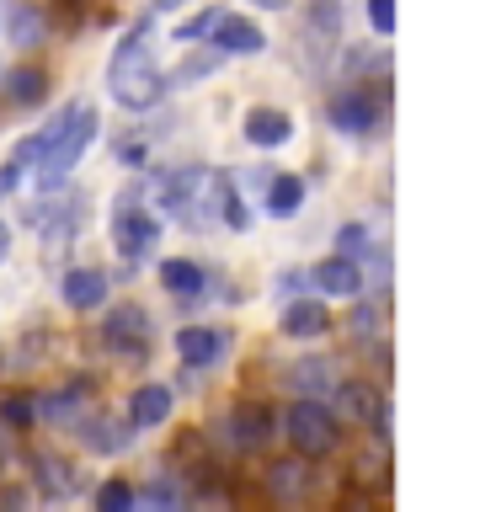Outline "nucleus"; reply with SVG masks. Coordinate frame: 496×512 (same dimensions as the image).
<instances>
[{
    "mask_svg": "<svg viewBox=\"0 0 496 512\" xmlns=\"http://www.w3.org/2000/svg\"><path fill=\"white\" fill-rule=\"evenodd\" d=\"M107 91H112V102H123L128 112L155 107V96L166 91V80H160V70H155V54H150V43H144V32H134V38L118 43V54H112V64H107Z\"/></svg>",
    "mask_w": 496,
    "mask_h": 512,
    "instance_id": "nucleus-1",
    "label": "nucleus"
},
{
    "mask_svg": "<svg viewBox=\"0 0 496 512\" xmlns=\"http://www.w3.org/2000/svg\"><path fill=\"white\" fill-rule=\"evenodd\" d=\"M91 139H96V112L91 107H64L59 112V134L48 139V150L38 160V182L43 187H59L64 176L75 171V160L86 155Z\"/></svg>",
    "mask_w": 496,
    "mask_h": 512,
    "instance_id": "nucleus-2",
    "label": "nucleus"
},
{
    "mask_svg": "<svg viewBox=\"0 0 496 512\" xmlns=\"http://www.w3.org/2000/svg\"><path fill=\"white\" fill-rule=\"evenodd\" d=\"M283 432H288V443H294L299 459H326L336 448V416H331V406H320V400H294L283 416Z\"/></svg>",
    "mask_w": 496,
    "mask_h": 512,
    "instance_id": "nucleus-3",
    "label": "nucleus"
},
{
    "mask_svg": "<svg viewBox=\"0 0 496 512\" xmlns=\"http://www.w3.org/2000/svg\"><path fill=\"white\" fill-rule=\"evenodd\" d=\"M112 240H118L123 256H150L160 240V219L144 214V208H123V214H112Z\"/></svg>",
    "mask_w": 496,
    "mask_h": 512,
    "instance_id": "nucleus-4",
    "label": "nucleus"
},
{
    "mask_svg": "<svg viewBox=\"0 0 496 512\" xmlns=\"http://www.w3.org/2000/svg\"><path fill=\"white\" fill-rule=\"evenodd\" d=\"M208 38H214V54H246L251 59V54H262V48H267L262 27L246 22V16H219Z\"/></svg>",
    "mask_w": 496,
    "mask_h": 512,
    "instance_id": "nucleus-5",
    "label": "nucleus"
},
{
    "mask_svg": "<svg viewBox=\"0 0 496 512\" xmlns=\"http://www.w3.org/2000/svg\"><path fill=\"white\" fill-rule=\"evenodd\" d=\"M102 336H107L112 347L139 352L144 342H150V315H144L139 304H112V315L102 320Z\"/></svg>",
    "mask_w": 496,
    "mask_h": 512,
    "instance_id": "nucleus-6",
    "label": "nucleus"
},
{
    "mask_svg": "<svg viewBox=\"0 0 496 512\" xmlns=\"http://www.w3.org/2000/svg\"><path fill=\"white\" fill-rule=\"evenodd\" d=\"M230 422H235V443L240 448H262L272 438V427H278V416H272L267 400H240Z\"/></svg>",
    "mask_w": 496,
    "mask_h": 512,
    "instance_id": "nucleus-7",
    "label": "nucleus"
},
{
    "mask_svg": "<svg viewBox=\"0 0 496 512\" xmlns=\"http://www.w3.org/2000/svg\"><path fill=\"white\" fill-rule=\"evenodd\" d=\"M288 134H294V118L283 107H251L246 112V139L256 150H278V144H288Z\"/></svg>",
    "mask_w": 496,
    "mask_h": 512,
    "instance_id": "nucleus-8",
    "label": "nucleus"
},
{
    "mask_svg": "<svg viewBox=\"0 0 496 512\" xmlns=\"http://www.w3.org/2000/svg\"><path fill=\"white\" fill-rule=\"evenodd\" d=\"M315 288L320 294H331V299H352L363 288V272L352 256H326V262L315 267Z\"/></svg>",
    "mask_w": 496,
    "mask_h": 512,
    "instance_id": "nucleus-9",
    "label": "nucleus"
},
{
    "mask_svg": "<svg viewBox=\"0 0 496 512\" xmlns=\"http://www.w3.org/2000/svg\"><path fill=\"white\" fill-rule=\"evenodd\" d=\"M59 294L70 310H96V304L107 299V278L102 272H91V267H70L64 272V283H59Z\"/></svg>",
    "mask_w": 496,
    "mask_h": 512,
    "instance_id": "nucleus-10",
    "label": "nucleus"
},
{
    "mask_svg": "<svg viewBox=\"0 0 496 512\" xmlns=\"http://www.w3.org/2000/svg\"><path fill=\"white\" fill-rule=\"evenodd\" d=\"M171 384H139L134 400H128V422L134 427H160L171 416Z\"/></svg>",
    "mask_w": 496,
    "mask_h": 512,
    "instance_id": "nucleus-11",
    "label": "nucleus"
},
{
    "mask_svg": "<svg viewBox=\"0 0 496 512\" xmlns=\"http://www.w3.org/2000/svg\"><path fill=\"white\" fill-rule=\"evenodd\" d=\"M326 112H331V123L342 128V134H368V123H374V102H368V91H336Z\"/></svg>",
    "mask_w": 496,
    "mask_h": 512,
    "instance_id": "nucleus-12",
    "label": "nucleus"
},
{
    "mask_svg": "<svg viewBox=\"0 0 496 512\" xmlns=\"http://www.w3.org/2000/svg\"><path fill=\"white\" fill-rule=\"evenodd\" d=\"M176 352H182V363L187 368H208L224 352V336L219 331H208V326H187L182 336H176Z\"/></svg>",
    "mask_w": 496,
    "mask_h": 512,
    "instance_id": "nucleus-13",
    "label": "nucleus"
},
{
    "mask_svg": "<svg viewBox=\"0 0 496 512\" xmlns=\"http://www.w3.org/2000/svg\"><path fill=\"white\" fill-rule=\"evenodd\" d=\"M331 326V310H326V299H294L283 310V331L288 336H320Z\"/></svg>",
    "mask_w": 496,
    "mask_h": 512,
    "instance_id": "nucleus-14",
    "label": "nucleus"
},
{
    "mask_svg": "<svg viewBox=\"0 0 496 512\" xmlns=\"http://www.w3.org/2000/svg\"><path fill=\"white\" fill-rule=\"evenodd\" d=\"M6 32H11L16 48H38L43 32H48V16L38 6H27V0H16V6L6 11Z\"/></svg>",
    "mask_w": 496,
    "mask_h": 512,
    "instance_id": "nucleus-15",
    "label": "nucleus"
},
{
    "mask_svg": "<svg viewBox=\"0 0 496 512\" xmlns=\"http://www.w3.org/2000/svg\"><path fill=\"white\" fill-rule=\"evenodd\" d=\"M160 283H166L176 299H198L203 294V267L198 262H166L160 267Z\"/></svg>",
    "mask_w": 496,
    "mask_h": 512,
    "instance_id": "nucleus-16",
    "label": "nucleus"
},
{
    "mask_svg": "<svg viewBox=\"0 0 496 512\" xmlns=\"http://www.w3.org/2000/svg\"><path fill=\"white\" fill-rule=\"evenodd\" d=\"M368 411H379V400L368 384H336V411L331 416H352V422H368Z\"/></svg>",
    "mask_w": 496,
    "mask_h": 512,
    "instance_id": "nucleus-17",
    "label": "nucleus"
},
{
    "mask_svg": "<svg viewBox=\"0 0 496 512\" xmlns=\"http://www.w3.org/2000/svg\"><path fill=\"white\" fill-rule=\"evenodd\" d=\"M299 203H304V182H299V176H272V182H267V208L278 219L299 214Z\"/></svg>",
    "mask_w": 496,
    "mask_h": 512,
    "instance_id": "nucleus-18",
    "label": "nucleus"
},
{
    "mask_svg": "<svg viewBox=\"0 0 496 512\" xmlns=\"http://www.w3.org/2000/svg\"><path fill=\"white\" fill-rule=\"evenodd\" d=\"M288 374H294V384H299V390H336V368L326 363V358H304V363H294V368H288Z\"/></svg>",
    "mask_w": 496,
    "mask_h": 512,
    "instance_id": "nucleus-19",
    "label": "nucleus"
},
{
    "mask_svg": "<svg viewBox=\"0 0 496 512\" xmlns=\"http://www.w3.org/2000/svg\"><path fill=\"white\" fill-rule=\"evenodd\" d=\"M304 480H310V475H304V464H299V459L272 464V470H267V486L278 491V496H288V502H294V496H304Z\"/></svg>",
    "mask_w": 496,
    "mask_h": 512,
    "instance_id": "nucleus-20",
    "label": "nucleus"
},
{
    "mask_svg": "<svg viewBox=\"0 0 496 512\" xmlns=\"http://www.w3.org/2000/svg\"><path fill=\"white\" fill-rule=\"evenodd\" d=\"M128 438H134V427H118V432H107V422H91L86 427V443L96 448V454H123Z\"/></svg>",
    "mask_w": 496,
    "mask_h": 512,
    "instance_id": "nucleus-21",
    "label": "nucleus"
},
{
    "mask_svg": "<svg viewBox=\"0 0 496 512\" xmlns=\"http://www.w3.org/2000/svg\"><path fill=\"white\" fill-rule=\"evenodd\" d=\"M38 486H43L48 496H70V491H75V475L64 470L59 459H38Z\"/></svg>",
    "mask_w": 496,
    "mask_h": 512,
    "instance_id": "nucleus-22",
    "label": "nucleus"
},
{
    "mask_svg": "<svg viewBox=\"0 0 496 512\" xmlns=\"http://www.w3.org/2000/svg\"><path fill=\"white\" fill-rule=\"evenodd\" d=\"M128 507H134V486H128V480L96 486V512H128Z\"/></svg>",
    "mask_w": 496,
    "mask_h": 512,
    "instance_id": "nucleus-23",
    "label": "nucleus"
},
{
    "mask_svg": "<svg viewBox=\"0 0 496 512\" xmlns=\"http://www.w3.org/2000/svg\"><path fill=\"white\" fill-rule=\"evenodd\" d=\"M43 91H48V80H43V70H16L11 75V96H16V102H43Z\"/></svg>",
    "mask_w": 496,
    "mask_h": 512,
    "instance_id": "nucleus-24",
    "label": "nucleus"
},
{
    "mask_svg": "<svg viewBox=\"0 0 496 512\" xmlns=\"http://www.w3.org/2000/svg\"><path fill=\"white\" fill-rule=\"evenodd\" d=\"M219 59H224V54H203V59L192 54V59H182V64H176V75H171V80H176V86H192V80H198V75H208Z\"/></svg>",
    "mask_w": 496,
    "mask_h": 512,
    "instance_id": "nucleus-25",
    "label": "nucleus"
},
{
    "mask_svg": "<svg viewBox=\"0 0 496 512\" xmlns=\"http://www.w3.org/2000/svg\"><path fill=\"white\" fill-rule=\"evenodd\" d=\"M219 16H224V11H198L192 22H182V27H176V38H182V43H198V38H208Z\"/></svg>",
    "mask_w": 496,
    "mask_h": 512,
    "instance_id": "nucleus-26",
    "label": "nucleus"
},
{
    "mask_svg": "<svg viewBox=\"0 0 496 512\" xmlns=\"http://www.w3.org/2000/svg\"><path fill=\"white\" fill-rule=\"evenodd\" d=\"M368 22H374L379 38H390L395 32V0H368Z\"/></svg>",
    "mask_w": 496,
    "mask_h": 512,
    "instance_id": "nucleus-27",
    "label": "nucleus"
},
{
    "mask_svg": "<svg viewBox=\"0 0 496 512\" xmlns=\"http://www.w3.org/2000/svg\"><path fill=\"white\" fill-rule=\"evenodd\" d=\"M43 411L54 416V422H64V416H75V411H80V390H64V395H54Z\"/></svg>",
    "mask_w": 496,
    "mask_h": 512,
    "instance_id": "nucleus-28",
    "label": "nucleus"
},
{
    "mask_svg": "<svg viewBox=\"0 0 496 512\" xmlns=\"http://www.w3.org/2000/svg\"><path fill=\"white\" fill-rule=\"evenodd\" d=\"M32 416H38V406H32V400H22V395L6 400V422H11V427H27Z\"/></svg>",
    "mask_w": 496,
    "mask_h": 512,
    "instance_id": "nucleus-29",
    "label": "nucleus"
},
{
    "mask_svg": "<svg viewBox=\"0 0 496 512\" xmlns=\"http://www.w3.org/2000/svg\"><path fill=\"white\" fill-rule=\"evenodd\" d=\"M27 507V491L22 486H6V491H0V512H22Z\"/></svg>",
    "mask_w": 496,
    "mask_h": 512,
    "instance_id": "nucleus-30",
    "label": "nucleus"
},
{
    "mask_svg": "<svg viewBox=\"0 0 496 512\" xmlns=\"http://www.w3.org/2000/svg\"><path fill=\"white\" fill-rule=\"evenodd\" d=\"M368 246V230L363 224H352V230H342V251H363Z\"/></svg>",
    "mask_w": 496,
    "mask_h": 512,
    "instance_id": "nucleus-31",
    "label": "nucleus"
},
{
    "mask_svg": "<svg viewBox=\"0 0 496 512\" xmlns=\"http://www.w3.org/2000/svg\"><path fill=\"white\" fill-rule=\"evenodd\" d=\"M342 512H379V507L368 502V496H347V502H342Z\"/></svg>",
    "mask_w": 496,
    "mask_h": 512,
    "instance_id": "nucleus-32",
    "label": "nucleus"
},
{
    "mask_svg": "<svg viewBox=\"0 0 496 512\" xmlns=\"http://www.w3.org/2000/svg\"><path fill=\"white\" fill-rule=\"evenodd\" d=\"M16 176H22V171H16V166H0V198H6V192L16 187Z\"/></svg>",
    "mask_w": 496,
    "mask_h": 512,
    "instance_id": "nucleus-33",
    "label": "nucleus"
},
{
    "mask_svg": "<svg viewBox=\"0 0 496 512\" xmlns=\"http://www.w3.org/2000/svg\"><path fill=\"white\" fill-rule=\"evenodd\" d=\"M256 6H267V11H283V6H288V0H256Z\"/></svg>",
    "mask_w": 496,
    "mask_h": 512,
    "instance_id": "nucleus-34",
    "label": "nucleus"
},
{
    "mask_svg": "<svg viewBox=\"0 0 496 512\" xmlns=\"http://www.w3.org/2000/svg\"><path fill=\"white\" fill-rule=\"evenodd\" d=\"M176 6H182V0H155V11H176Z\"/></svg>",
    "mask_w": 496,
    "mask_h": 512,
    "instance_id": "nucleus-35",
    "label": "nucleus"
},
{
    "mask_svg": "<svg viewBox=\"0 0 496 512\" xmlns=\"http://www.w3.org/2000/svg\"><path fill=\"white\" fill-rule=\"evenodd\" d=\"M6 246H11V235H6V224H0V256H6Z\"/></svg>",
    "mask_w": 496,
    "mask_h": 512,
    "instance_id": "nucleus-36",
    "label": "nucleus"
},
{
    "mask_svg": "<svg viewBox=\"0 0 496 512\" xmlns=\"http://www.w3.org/2000/svg\"><path fill=\"white\" fill-rule=\"evenodd\" d=\"M6 11H11V0H0V27H6Z\"/></svg>",
    "mask_w": 496,
    "mask_h": 512,
    "instance_id": "nucleus-37",
    "label": "nucleus"
},
{
    "mask_svg": "<svg viewBox=\"0 0 496 512\" xmlns=\"http://www.w3.org/2000/svg\"><path fill=\"white\" fill-rule=\"evenodd\" d=\"M128 512H155V507H144V502H134V507H128Z\"/></svg>",
    "mask_w": 496,
    "mask_h": 512,
    "instance_id": "nucleus-38",
    "label": "nucleus"
}]
</instances>
